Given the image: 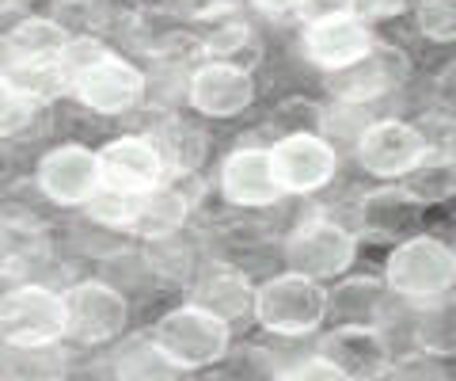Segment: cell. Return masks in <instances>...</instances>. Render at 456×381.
Returning <instances> with one entry per match:
<instances>
[{
    "mask_svg": "<svg viewBox=\"0 0 456 381\" xmlns=\"http://www.w3.org/2000/svg\"><path fill=\"white\" fill-rule=\"evenodd\" d=\"M152 340L167 359H175L183 370H198V366L217 362L228 351V320H221L217 313H209V309L191 302V305L171 309L167 317L156 320Z\"/></svg>",
    "mask_w": 456,
    "mask_h": 381,
    "instance_id": "6da1fadb",
    "label": "cell"
},
{
    "mask_svg": "<svg viewBox=\"0 0 456 381\" xmlns=\"http://www.w3.org/2000/svg\"><path fill=\"white\" fill-rule=\"evenodd\" d=\"M69 332L65 298L46 286L8 290L0 302V335L4 347H50Z\"/></svg>",
    "mask_w": 456,
    "mask_h": 381,
    "instance_id": "7a4b0ae2",
    "label": "cell"
},
{
    "mask_svg": "<svg viewBox=\"0 0 456 381\" xmlns=\"http://www.w3.org/2000/svg\"><path fill=\"white\" fill-rule=\"evenodd\" d=\"M456 282V256L430 236H415V241L399 244L388 260V286L403 298L415 302H437L445 298Z\"/></svg>",
    "mask_w": 456,
    "mask_h": 381,
    "instance_id": "3957f363",
    "label": "cell"
},
{
    "mask_svg": "<svg viewBox=\"0 0 456 381\" xmlns=\"http://www.w3.org/2000/svg\"><path fill=\"white\" fill-rule=\"evenodd\" d=\"M327 294L316 286V278L308 275H278L270 278L266 286L259 290V302H255V313L266 324L270 332L281 335H305L312 332L327 313Z\"/></svg>",
    "mask_w": 456,
    "mask_h": 381,
    "instance_id": "277c9868",
    "label": "cell"
},
{
    "mask_svg": "<svg viewBox=\"0 0 456 381\" xmlns=\"http://www.w3.org/2000/svg\"><path fill=\"white\" fill-rule=\"evenodd\" d=\"M69 309V335H77L80 344H107L126 328V298L107 282H77L65 294Z\"/></svg>",
    "mask_w": 456,
    "mask_h": 381,
    "instance_id": "5b68a950",
    "label": "cell"
},
{
    "mask_svg": "<svg viewBox=\"0 0 456 381\" xmlns=\"http://www.w3.org/2000/svg\"><path fill=\"white\" fill-rule=\"evenodd\" d=\"M320 355L335 362L350 381H380L392 366V351L373 324H338L320 344Z\"/></svg>",
    "mask_w": 456,
    "mask_h": 381,
    "instance_id": "8992f818",
    "label": "cell"
},
{
    "mask_svg": "<svg viewBox=\"0 0 456 381\" xmlns=\"http://www.w3.org/2000/svg\"><path fill=\"white\" fill-rule=\"evenodd\" d=\"M289 256L297 275L308 278H331L342 275L354 260V236L346 229H338L335 221H308L289 236Z\"/></svg>",
    "mask_w": 456,
    "mask_h": 381,
    "instance_id": "52a82bcc",
    "label": "cell"
},
{
    "mask_svg": "<svg viewBox=\"0 0 456 381\" xmlns=\"http://www.w3.org/2000/svg\"><path fill=\"white\" fill-rule=\"evenodd\" d=\"M274 168H278V183L285 191H312L331 179L335 153L320 137L297 134V137H285L274 149Z\"/></svg>",
    "mask_w": 456,
    "mask_h": 381,
    "instance_id": "ba28073f",
    "label": "cell"
},
{
    "mask_svg": "<svg viewBox=\"0 0 456 381\" xmlns=\"http://www.w3.org/2000/svg\"><path fill=\"white\" fill-rule=\"evenodd\" d=\"M160 149L152 141H141V137H122V141H110V145L99 153V168H103V179L118 191H149L156 187L160 179Z\"/></svg>",
    "mask_w": 456,
    "mask_h": 381,
    "instance_id": "9c48e42d",
    "label": "cell"
},
{
    "mask_svg": "<svg viewBox=\"0 0 456 381\" xmlns=\"http://www.w3.org/2000/svg\"><path fill=\"white\" fill-rule=\"evenodd\" d=\"M362 161L377 176H403L422 164V137L403 122H373L362 137Z\"/></svg>",
    "mask_w": 456,
    "mask_h": 381,
    "instance_id": "30bf717a",
    "label": "cell"
},
{
    "mask_svg": "<svg viewBox=\"0 0 456 381\" xmlns=\"http://www.w3.org/2000/svg\"><path fill=\"white\" fill-rule=\"evenodd\" d=\"M103 176L99 157H92L88 149L80 145H65L53 149L46 161H42V187H46L50 199L57 203H84L95 195V179Z\"/></svg>",
    "mask_w": 456,
    "mask_h": 381,
    "instance_id": "8fae6325",
    "label": "cell"
},
{
    "mask_svg": "<svg viewBox=\"0 0 456 381\" xmlns=\"http://www.w3.org/2000/svg\"><path fill=\"white\" fill-rule=\"evenodd\" d=\"M407 73V58L395 54L388 46H373L365 54L358 65L342 69V73L331 80V88L338 100H350V104H362V100H373V95L388 92L392 84H399Z\"/></svg>",
    "mask_w": 456,
    "mask_h": 381,
    "instance_id": "7c38bea8",
    "label": "cell"
},
{
    "mask_svg": "<svg viewBox=\"0 0 456 381\" xmlns=\"http://www.w3.org/2000/svg\"><path fill=\"white\" fill-rule=\"evenodd\" d=\"M281 191L278 183V168H274V153H259V149H244L232 153L224 164V195L240 206H263L274 203Z\"/></svg>",
    "mask_w": 456,
    "mask_h": 381,
    "instance_id": "4fadbf2b",
    "label": "cell"
},
{
    "mask_svg": "<svg viewBox=\"0 0 456 381\" xmlns=\"http://www.w3.org/2000/svg\"><path fill=\"white\" fill-rule=\"evenodd\" d=\"M191 100L206 115H236L251 104V80L244 69L213 62L206 69H198L191 80Z\"/></svg>",
    "mask_w": 456,
    "mask_h": 381,
    "instance_id": "5bb4252c",
    "label": "cell"
},
{
    "mask_svg": "<svg viewBox=\"0 0 456 381\" xmlns=\"http://www.w3.org/2000/svg\"><path fill=\"white\" fill-rule=\"evenodd\" d=\"M141 92H145V77L137 73L134 65L126 62H114L107 58L103 65H95L92 73L80 77V95L84 104L95 107V111H126L141 100Z\"/></svg>",
    "mask_w": 456,
    "mask_h": 381,
    "instance_id": "9a60e30c",
    "label": "cell"
},
{
    "mask_svg": "<svg viewBox=\"0 0 456 381\" xmlns=\"http://www.w3.org/2000/svg\"><path fill=\"white\" fill-rule=\"evenodd\" d=\"M369 50H373V42H369L365 27L358 20H350V16L312 23V31H308V54L320 65L350 69V65H358Z\"/></svg>",
    "mask_w": 456,
    "mask_h": 381,
    "instance_id": "2e32d148",
    "label": "cell"
},
{
    "mask_svg": "<svg viewBox=\"0 0 456 381\" xmlns=\"http://www.w3.org/2000/svg\"><path fill=\"white\" fill-rule=\"evenodd\" d=\"M259 294H251L248 278L232 271V267H209V271L194 282V305L217 313L221 320H236L244 317L248 309H255Z\"/></svg>",
    "mask_w": 456,
    "mask_h": 381,
    "instance_id": "e0dca14e",
    "label": "cell"
},
{
    "mask_svg": "<svg viewBox=\"0 0 456 381\" xmlns=\"http://www.w3.org/2000/svg\"><path fill=\"white\" fill-rule=\"evenodd\" d=\"M114 381H187V370L167 359L156 340H134L114 355Z\"/></svg>",
    "mask_w": 456,
    "mask_h": 381,
    "instance_id": "ac0fdd59",
    "label": "cell"
},
{
    "mask_svg": "<svg viewBox=\"0 0 456 381\" xmlns=\"http://www.w3.org/2000/svg\"><path fill=\"white\" fill-rule=\"evenodd\" d=\"M0 256H4L8 278L20 271H31V267H42L50 260V236L35 221L12 218V221H4V233H0Z\"/></svg>",
    "mask_w": 456,
    "mask_h": 381,
    "instance_id": "d6986e66",
    "label": "cell"
},
{
    "mask_svg": "<svg viewBox=\"0 0 456 381\" xmlns=\"http://www.w3.org/2000/svg\"><path fill=\"white\" fill-rule=\"evenodd\" d=\"M69 46L65 31L50 20H27L20 23L16 31H8L4 38V54H8V65H20V62H50V54H61Z\"/></svg>",
    "mask_w": 456,
    "mask_h": 381,
    "instance_id": "ffe728a7",
    "label": "cell"
},
{
    "mask_svg": "<svg viewBox=\"0 0 456 381\" xmlns=\"http://www.w3.org/2000/svg\"><path fill=\"white\" fill-rule=\"evenodd\" d=\"M187 218V199L175 187H156L141 195V210L134 218V229L145 236H171Z\"/></svg>",
    "mask_w": 456,
    "mask_h": 381,
    "instance_id": "44dd1931",
    "label": "cell"
},
{
    "mask_svg": "<svg viewBox=\"0 0 456 381\" xmlns=\"http://www.w3.org/2000/svg\"><path fill=\"white\" fill-rule=\"evenodd\" d=\"M65 359L50 347H8L4 351V381H61Z\"/></svg>",
    "mask_w": 456,
    "mask_h": 381,
    "instance_id": "7402d4cb",
    "label": "cell"
},
{
    "mask_svg": "<svg viewBox=\"0 0 456 381\" xmlns=\"http://www.w3.org/2000/svg\"><path fill=\"white\" fill-rule=\"evenodd\" d=\"M65 84V69L61 62H20L4 69V88L27 95V100H42L53 95Z\"/></svg>",
    "mask_w": 456,
    "mask_h": 381,
    "instance_id": "603a6c76",
    "label": "cell"
},
{
    "mask_svg": "<svg viewBox=\"0 0 456 381\" xmlns=\"http://www.w3.org/2000/svg\"><path fill=\"white\" fill-rule=\"evenodd\" d=\"M452 191H456V164L452 161H422L419 168L407 172V195L419 203L449 199Z\"/></svg>",
    "mask_w": 456,
    "mask_h": 381,
    "instance_id": "cb8c5ba5",
    "label": "cell"
},
{
    "mask_svg": "<svg viewBox=\"0 0 456 381\" xmlns=\"http://www.w3.org/2000/svg\"><path fill=\"white\" fill-rule=\"evenodd\" d=\"M88 203H92V218H99V221H107V225L130 221V225H134L137 210H141V195H134V191H118V187H107V191H95Z\"/></svg>",
    "mask_w": 456,
    "mask_h": 381,
    "instance_id": "d4e9b609",
    "label": "cell"
},
{
    "mask_svg": "<svg viewBox=\"0 0 456 381\" xmlns=\"http://www.w3.org/2000/svg\"><path fill=\"white\" fill-rule=\"evenodd\" d=\"M419 340L426 351H456V305L430 309L419 324Z\"/></svg>",
    "mask_w": 456,
    "mask_h": 381,
    "instance_id": "484cf974",
    "label": "cell"
},
{
    "mask_svg": "<svg viewBox=\"0 0 456 381\" xmlns=\"http://www.w3.org/2000/svg\"><path fill=\"white\" fill-rule=\"evenodd\" d=\"M419 27H422V35H430L437 42H452L456 38V0H422Z\"/></svg>",
    "mask_w": 456,
    "mask_h": 381,
    "instance_id": "4316f807",
    "label": "cell"
},
{
    "mask_svg": "<svg viewBox=\"0 0 456 381\" xmlns=\"http://www.w3.org/2000/svg\"><path fill=\"white\" fill-rule=\"evenodd\" d=\"M107 62V50L99 46V42L92 38H80V42H69V46L61 50V69H65V77H84V73H92L95 65H103Z\"/></svg>",
    "mask_w": 456,
    "mask_h": 381,
    "instance_id": "83f0119b",
    "label": "cell"
},
{
    "mask_svg": "<svg viewBox=\"0 0 456 381\" xmlns=\"http://www.w3.org/2000/svg\"><path fill=\"white\" fill-rule=\"evenodd\" d=\"M278 381H350V377L342 374L335 362H327L323 355H316V359H305V362H297L293 370H285Z\"/></svg>",
    "mask_w": 456,
    "mask_h": 381,
    "instance_id": "f1b7e54d",
    "label": "cell"
},
{
    "mask_svg": "<svg viewBox=\"0 0 456 381\" xmlns=\"http://www.w3.org/2000/svg\"><path fill=\"white\" fill-rule=\"evenodd\" d=\"M240 50H251V35L244 31V27H228V31H217L209 38V54H217V58H232V65L240 58Z\"/></svg>",
    "mask_w": 456,
    "mask_h": 381,
    "instance_id": "f546056e",
    "label": "cell"
},
{
    "mask_svg": "<svg viewBox=\"0 0 456 381\" xmlns=\"http://www.w3.org/2000/svg\"><path fill=\"white\" fill-rule=\"evenodd\" d=\"M31 111H35V100H27V95L4 88V130H8V134L16 130L23 119H31Z\"/></svg>",
    "mask_w": 456,
    "mask_h": 381,
    "instance_id": "4dcf8cb0",
    "label": "cell"
},
{
    "mask_svg": "<svg viewBox=\"0 0 456 381\" xmlns=\"http://www.w3.org/2000/svg\"><path fill=\"white\" fill-rule=\"evenodd\" d=\"M308 20L327 23V20H342L346 12H354V0H305Z\"/></svg>",
    "mask_w": 456,
    "mask_h": 381,
    "instance_id": "1f68e13d",
    "label": "cell"
},
{
    "mask_svg": "<svg viewBox=\"0 0 456 381\" xmlns=\"http://www.w3.org/2000/svg\"><path fill=\"white\" fill-rule=\"evenodd\" d=\"M395 8H403V0H354V12L365 20H380V16H392Z\"/></svg>",
    "mask_w": 456,
    "mask_h": 381,
    "instance_id": "d6a6232c",
    "label": "cell"
},
{
    "mask_svg": "<svg viewBox=\"0 0 456 381\" xmlns=\"http://www.w3.org/2000/svg\"><path fill=\"white\" fill-rule=\"evenodd\" d=\"M263 12H274V16H281V12H293V8H305V0H255Z\"/></svg>",
    "mask_w": 456,
    "mask_h": 381,
    "instance_id": "836d02e7",
    "label": "cell"
}]
</instances>
